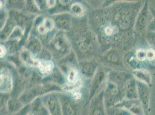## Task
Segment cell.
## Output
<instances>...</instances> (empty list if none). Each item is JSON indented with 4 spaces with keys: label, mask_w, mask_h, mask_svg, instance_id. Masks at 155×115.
Returning <instances> with one entry per match:
<instances>
[{
    "label": "cell",
    "mask_w": 155,
    "mask_h": 115,
    "mask_svg": "<svg viewBox=\"0 0 155 115\" xmlns=\"http://www.w3.org/2000/svg\"><path fill=\"white\" fill-rule=\"evenodd\" d=\"M145 38L150 47L155 50V31H147L145 34Z\"/></svg>",
    "instance_id": "18"
},
{
    "label": "cell",
    "mask_w": 155,
    "mask_h": 115,
    "mask_svg": "<svg viewBox=\"0 0 155 115\" xmlns=\"http://www.w3.org/2000/svg\"><path fill=\"white\" fill-rule=\"evenodd\" d=\"M134 78L137 81L145 83L149 86H152V78L150 72L147 69H138L133 71L131 73Z\"/></svg>",
    "instance_id": "4"
},
{
    "label": "cell",
    "mask_w": 155,
    "mask_h": 115,
    "mask_svg": "<svg viewBox=\"0 0 155 115\" xmlns=\"http://www.w3.org/2000/svg\"><path fill=\"white\" fill-rule=\"evenodd\" d=\"M81 93H79V92H75L74 94V98H75V100H79L81 97Z\"/></svg>",
    "instance_id": "29"
},
{
    "label": "cell",
    "mask_w": 155,
    "mask_h": 115,
    "mask_svg": "<svg viewBox=\"0 0 155 115\" xmlns=\"http://www.w3.org/2000/svg\"><path fill=\"white\" fill-rule=\"evenodd\" d=\"M47 6L49 8L53 7L56 4V1H46Z\"/></svg>",
    "instance_id": "28"
},
{
    "label": "cell",
    "mask_w": 155,
    "mask_h": 115,
    "mask_svg": "<svg viewBox=\"0 0 155 115\" xmlns=\"http://www.w3.org/2000/svg\"><path fill=\"white\" fill-rule=\"evenodd\" d=\"M71 11L74 14L79 16L84 12V8L81 6V4L78 3H75L71 6Z\"/></svg>",
    "instance_id": "23"
},
{
    "label": "cell",
    "mask_w": 155,
    "mask_h": 115,
    "mask_svg": "<svg viewBox=\"0 0 155 115\" xmlns=\"http://www.w3.org/2000/svg\"><path fill=\"white\" fill-rule=\"evenodd\" d=\"M45 105L49 115H63L61 106L55 97H49L46 100Z\"/></svg>",
    "instance_id": "5"
},
{
    "label": "cell",
    "mask_w": 155,
    "mask_h": 115,
    "mask_svg": "<svg viewBox=\"0 0 155 115\" xmlns=\"http://www.w3.org/2000/svg\"><path fill=\"white\" fill-rule=\"evenodd\" d=\"M27 115H34L32 114V113H28V114H27Z\"/></svg>",
    "instance_id": "30"
},
{
    "label": "cell",
    "mask_w": 155,
    "mask_h": 115,
    "mask_svg": "<svg viewBox=\"0 0 155 115\" xmlns=\"http://www.w3.org/2000/svg\"><path fill=\"white\" fill-rule=\"evenodd\" d=\"M119 27L117 24H108L104 28V33L108 36H115L119 31Z\"/></svg>",
    "instance_id": "15"
},
{
    "label": "cell",
    "mask_w": 155,
    "mask_h": 115,
    "mask_svg": "<svg viewBox=\"0 0 155 115\" xmlns=\"http://www.w3.org/2000/svg\"><path fill=\"white\" fill-rule=\"evenodd\" d=\"M137 83L138 89V99L141 103L147 115H148L150 110L151 87L138 81H137Z\"/></svg>",
    "instance_id": "2"
},
{
    "label": "cell",
    "mask_w": 155,
    "mask_h": 115,
    "mask_svg": "<svg viewBox=\"0 0 155 115\" xmlns=\"http://www.w3.org/2000/svg\"><path fill=\"white\" fill-rule=\"evenodd\" d=\"M71 19L69 16L61 15L58 16L56 19V23L58 28L64 30H68L71 27Z\"/></svg>",
    "instance_id": "10"
},
{
    "label": "cell",
    "mask_w": 155,
    "mask_h": 115,
    "mask_svg": "<svg viewBox=\"0 0 155 115\" xmlns=\"http://www.w3.org/2000/svg\"><path fill=\"white\" fill-rule=\"evenodd\" d=\"M20 57L22 61L28 66H38L39 61L35 59L33 54L28 50H23L20 54Z\"/></svg>",
    "instance_id": "9"
},
{
    "label": "cell",
    "mask_w": 155,
    "mask_h": 115,
    "mask_svg": "<svg viewBox=\"0 0 155 115\" xmlns=\"http://www.w3.org/2000/svg\"><path fill=\"white\" fill-rule=\"evenodd\" d=\"M1 58H3L7 54V49L4 45H1Z\"/></svg>",
    "instance_id": "27"
},
{
    "label": "cell",
    "mask_w": 155,
    "mask_h": 115,
    "mask_svg": "<svg viewBox=\"0 0 155 115\" xmlns=\"http://www.w3.org/2000/svg\"><path fill=\"white\" fill-rule=\"evenodd\" d=\"M39 71L43 74H47L51 72L54 68V64L52 61H40L38 66Z\"/></svg>",
    "instance_id": "12"
},
{
    "label": "cell",
    "mask_w": 155,
    "mask_h": 115,
    "mask_svg": "<svg viewBox=\"0 0 155 115\" xmlns=\"http://www.w3.org/2000/svg\"><path fill=\"white\" fill-rule=\"evenodd\" d=\"M124 98L127 100L138 99V89L136 79L133 78L126 85L124 88Z\"/></svg>",
    "instance_id": "6"
},
{
    "label": "cell",
    "mask_w": 155,
    "mask_h": 115,
    "mask_svg": "<svg viewBox=\"0 0 155 115\" xmlns=\"http://www.w3.org/2000/svg\"><path fill=\"white\" fill-rule=\"evenodd\" d=\"M78 77V73L75 69H71L67 75V81L69 83H75L77 80Z\"/></svg>",
    "instance_id": "19"
},
{
    "label": "cell",
    "mask_w": 155,
    "mask_h": 115,
    "mask_svg": "<svg viewBox=\"0 0 155 115\" xmlns=\"http://www.w3.org/2000/svg\"><path fill=\"white\" fill-rule=\"evenodd\" d=\"M115 107L126 109L131 115H147L145 109L138 99L127 100L124 98Z\"/></svg>",
    "instance_id": "3"
},
{
    "label": "cell",
    "mask_w": 155,
    "mask_h": 115,
    "mask_svg": "<svg viewBox=\"0 0 155 115\" xmlns=\"http://www.w3.org/2000/svg\"><path fill=\"white\" fill-rule=\"evenodd\" d=\"M54 26V23L53 20L51 18H46L44 20L42 24L39 25L38 27L39 33L42 35L46 34V33L53 30Z\"/></svg>",
    "instance_id": "11"
},
{
    "label": "cell",
    "mask_w": 155,
    "mask_h": 115,
    "mask_svg": "<svg viewBox=\"0 0 155 115\" xmlns=\"http://www.w3.org/2000/svg\"><path fill=\"white\" fill-rule=\"evenodd\" d=\"M11 36L10 38L13 39L21 38L23 33L21 32V30H20L19 27H16L14 30H13V32L12 33V34H11Z\"/></svg>",
    "instance_id": "26"
},
{
    "label": "cell",
    "mask_w": 155,
    "mask_h": 115,
    "mask_svg": "<svg viewBox=\"0 0 155 115\" xmlns=\"http://www.w3.org/2000/svg\"><path fill=\"white\" fill-rule=\"evenodd\" d=\"M150 7V5L148 1H145L136 18L134 32L136 34L140 36H145L149 23L152 18Z\"/></svg>",
    "instance_id": "1"
},
{
    "label": "cell",
    "mask_w": 155,
    "mask_h": 115,
    "mask_svg": "<svg viewBox=\"0 0 155 115\" xmlns=\"http://www.w3.org/2000/svg\"><path fill=\"white\" fill-rule=\"evenodd\" d=\"M134 55L136 59L144 64L145 69L147 70V48H139L136 50L134 52Z\"/></svg>",
    "instance_id": "13"
},
{
    "label": "cell",
    "mask_w": 155,
    "mask_h": 115,
    "mask_svg": "<svg viewBox=\"0 0 155 115\" xmlns=\"http://www.w3.org/2000/svg\"><path fill=\"white\" fill-rule=\"evenodd\" d=\"M65 115H75L76 114V108L71 104H67L64 108Z\"/></svg>",
    "instance_id": "24"
},
{
    "label": "cell",
    "mask_w": 155,
    "mask_h": 115,
    "mask_svg": "<svg viewBox=\"0 0 155 115\" xmlns=\"http://www.w3.org/2000/svg\"><path fill=\"white\" fill-rule=\"evenodd\" d=\"M107 59L112 64H119L120 63V58L115 51H112L109 52L107 56Z\"/></svg>",
    "instance_id": "16"
},
{
    "label": "cell",
    "mask_w": 155,
    "mask_h": 115,
    "mask_svg": "<svg viewBox=\"0 0 155 115\" xmlns=\"http://www.w3.org/2000/svg\"><path fill=\"white\" fill-rule=\"evenodd\" d=\"M12 88V79L9 71L6 69L1 72V90L2 92H9Z\"/></svg>",
    "instance_id": "7"
},
{
    "label": "cell",
    "mask_w": 155,
    "mask_h": 115,
    "mask_svg": "<svg viewBox=\"0 0 155 115\" xmlns=\"http://www.w3.org/2000/svg\"><path fill=\"white\" fill-rule=\"evenodd\" d=\"M53 45L58 51L62 52L67 51L68 47V43L64 34L61 32L58 33L54 38Z\"/></svg>",
    "instance_id": "8"
},
{
    "label": "cell",
    "mask_w": 155,
    "mask_h": 115,
    "mask_svg": "<svg viewBox=\"0 0 155 115\" xmlns=\"http://www.w3.org/2000/svg\"><path fill=\"white\" fill-rule=\"evenodd\" d=\"M104 74L103 73H99L97 76V77H96L95 78V81L94 82V84H93V91L96 90L97 89L98 86H99V85L101 83L103 79H104Z\"/></svg>",
    "instance_id": "25"
},
{
    "label": "cell",
    "mask_w": 155,
    "mask_h": 115,
    "mask_svg": "<svg viewBox=\"0 0 155 115\" xmlns=\"http://www.w3.org/2000/svg\"><path fill=\"white\" fill-rule=\"evenodd\" d=\"M150 10L152 14V20L149 23L147 31L154 32L155 31V8L152 6L150 7Z\"/></svg>",
    "instance_id": "21"
},
{
    "label": "cell",
    "mask_w": 155,
    "mask_h": 115,
    "mask_svg": "<svg viewBox=\"0 0 155 115\" xmlns=\"http://www.w3.org/2000/svg\"><path fill=\"white\" fill-rule=\"evenodd\" d=\"M82 70L86 76H91L95 70V66L91 63H86L82 66Z\"/></svg>",
    "instance_id": "17"
},
{
    "label": "cell",
    "mask_w": 155,
    "mask_h": 115,
    "mask_svg": "<svg viewBox=\"0 0 155 115\" xmlns=\"http://www.w3.org/2000/svg\"><path fill=\"white\" fill-rule=\"evenodd\" d=\"M90 115H105L103 106L100 104L94 105L91 109Z\"/></svg>",
    "instance_id": "20"
},
{
    "label": "cell",
    "mask_w": 155,
    "mask_h": 115,
    "mask_svg": "<svg viewBox=\"0 0 155 115\" xmlns=\"http://www.w3.org/2000/svg\"><path fill=\"white\" fill-rule=\"evenodd\" d=\"M28 50L34 54H37L41 50V45L37 39H32L28 45Z\"/></svg>",
    "instance_id": "14"
},
{
    "label": "cell",
    "mask_w": 155,
    "mask_h": 115,
    "mask_svg": "<svg viewBox=\"0 0 155 115\" xmlns=\"http://www.w3.org/2000/svg\"><path fill=\"white\" fill-rule=\"evenodd\" d=\"M110 115H131L126 109L117 107H115L114 109L110 111Z\"/></svg>",
    "instance_id": "22"
}]
</instances>
